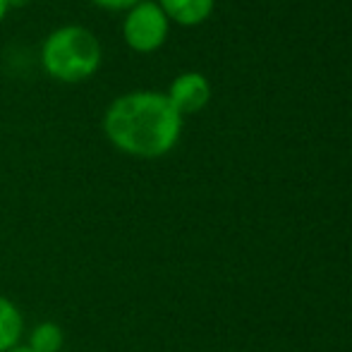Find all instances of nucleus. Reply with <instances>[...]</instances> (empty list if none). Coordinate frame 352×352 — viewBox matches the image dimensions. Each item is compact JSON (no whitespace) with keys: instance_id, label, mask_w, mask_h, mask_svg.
<instances>
[{"instance_id":"4","label":"nucleus","mask_w":352,"mask_h":352,"mask_svg":"<svg viewBox=\"0 0 352 352\" xmlns=\"http://www.w3.org/2000/svg\"><path fill=\"white\" fill-rule=\"evenodd\" d=\"M166 96L180 116H190V113L201 111V108L209 103L211 84H209V79L199 72H182L173 79Z\"/></svg>"},{"instance_id":"5","label":"nucleus","mask_w":352,"mask_h":352,"mask_svg":"<svg viewBox=\"0 0 352 352\" xmlns=\"http://www.w3.org/2000/svg\"><path fill=\"white\" fill-rule=\"evenodd\" d=\"M158 8L166 12L168 19L185 27L204 22L213 10V0H158Z\"/></svg>"},{"instance_id":"1","label":"nucleus","mask_w":352,"mask_h":352,"mask_svg":"<svg viewBox=\"0 0 352 352\" xmlns=\"http://www.w3.org/2000/svg\"><path fill=\"white\" fill-rule=\"evenodd\" d=\"M103 132L108 142L127 156L158 158L180 140L182 116L166 94L130 91L106 108Z\"/></svg>"},{"instance_id":"6","label":"nucleus","mask_w":352,"mask_h":352,"mask_svg":"<svg viewBox=\"0 0 352 352\" xmlns=\"http://www.w3.org/2000/svg\"><path fill=\"white\" fill-rule=\"evenodd\" d=\"M24 333V316L19 307L5 295H0V352L17 348Z\"/></svg>"},{"instance_id":"11","label":"nucleus","mask_w":352,"mask_h":352,"mask_svg":"<svg viewBox=\"0 0 352 352\" xmlns=\"http://www.w3.org/2000/svg\"><path fill=\"white\" fill-rule=\"evenodd\" d=\"M10 3V8H19V5H27L29 0H8Z\"/></svg>"},{"instance_id":"10","label":"nucleus","mask_w":352,"mask_h":352,"mask_svg":"<svg viewBox=\"0 0 352 352\" xmlns=\"http://www.w3.org/2000/svg\"><path fill=\"white\" fill-rule=\"evenodd\" d=\"M8 352H34V350H32V348H27V345H22V343H19V345H17V348L8 350Z\"/></svg>"},{"instance_id":"7","label":"nucleus","mask_w":352,"mask_h":352,"mask_svg":"<svg viewBox=\"0 0 352 352\" xmlns=\"http://www.w3.org/2000/svg\"><path fill=\"white\" fill-rule=\"evenodd\" d=\"M63 345H65V333L60 326L56 321H41L29 333L27 348H32L34 352H60Z\"/></svg>"},{"instance_id":"9","label":"nucleus","mask_w":352,"mask_h":352,"mask_svg":"<svg viewBox=\"0 0 352 352\" xmlns=\"http://www.w3.org/2000/svg\"><path fill=\"white\" fill-rule=\"evenodd\" d=\"M8 12H10V3L8 0H0V22L8 17Z\"/></svg>"},{"instance_id":"3","label":"nucleus","mask_w":352,"mask_h":352,"mask_svg":"<svg viewBox=\"0 0 352 352\" xmlns=\"http://www.w3.org/2000/svg\"><path fill=\"white\" fill-rule=\"evenodd\" d=\"M168 22L158 3L142 0L135 8L127 10L125 22H122V36L125 43L137 53H153L163 46L168 36Z\"/></svg>"},{"instance_id":"2","label":"nucleus","mask_w":352,"mask_h":352,"mask_svg":"<svg viewBox=\"0 0 352 352\" xmlns=\"http://www.w3.org/2000/svg\"><path fill=\"white\" fill-rule=\"evenodd\" d=\"M101 43L96 34L79 24L53 29L41 46V65L58 82H84L101 67Z\"/></svg>"},{"instance_id":"8","label":"nucleus","mask_w":352,"mask_h":352,"mask_svg":"<svg viewBox=\"0 0 352 352\" xmlns=\"http://www.w3.org/2000/svg\"><path fill=\"white\" fill-rule=\"evenodd\" d=\"M94 5H98V8H103V10H130V8H135L137 3H142V0H91Z\"/></svg>"}]
</instances>
